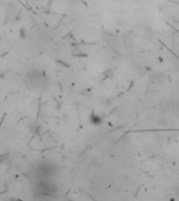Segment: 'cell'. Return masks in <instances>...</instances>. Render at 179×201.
<instances>
[{
  "instance_id": "cell-1",
  "label": "cell",
  "mask_w": 179,
  "mask_h": 201,
  "mask_svg": "<svg viewBox=\"0 0 179 201\" xmlns=\"http://www.w3.org/2000/svg\"><path fill=\"white\" fill-rule=\"evenodd\" d=\"M27 80L30 83V85L35 88L43 89L45 87V76L42 73H40L38 70H32L27 73Z\"/></svg>"
},
{
  "instance_id": "cell-2",
  "label": "cell",
  "mask_w": 179,
  "mask_h": 201,
  "mask_svg": "<svg viewBox=\"0 0 179 201\" xmlns=\"http://www.w3.org/2000/svg\"><path fill=\"white\" fill-rule=\"evenodd\" d=\"M57 191L55 186L50 183H39L36 186V193L40 196H52Z\"/></svg>"
},
{
  "instance_id": "cell-3",
  "label": "cell",
  "mask_w": 179,
  "mask_h": 201,
  "mask_svg": "<svg viewBox=\"0 0 179 201\" xmlns=\"http://www.w3.org/2000/svg\"><path fill=\"white\" fill-rule=\"evenodd\" d=\"M102 117L101 116H99L97 114H92V115L90 116V122H91V124H93V125H95V126H97V125H100L101 123H102Z\"/></svg>"
}]
</instances>
